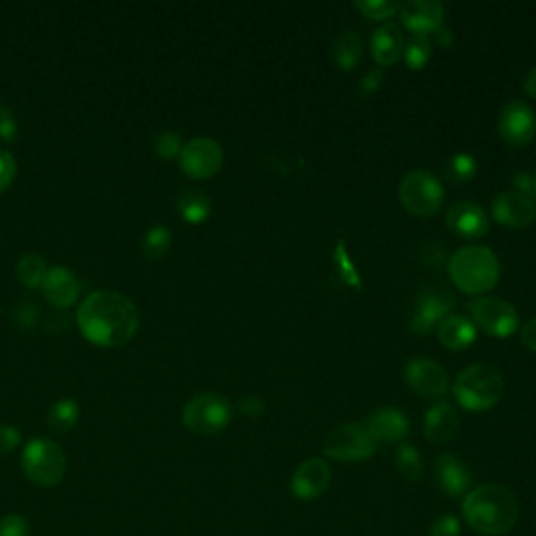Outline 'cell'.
Here are the masks:
<instances>
[{
  "instance_id": "6da1fadb",
  "label": "cell",
  "mask_w": 536,
  "mask_h": 536,
  "mask_svg": "<svg viewBox=\"0 0 536 536\" xmlns=\"http://www.w3.org/2000/svg\"><path fill=\"white\" fill-rule=\"evenodd\" d=\"M78 325L88 342L103 348H118L139 331V310L126 296L116 292H95L78 308Z\"/></svg>"
},
{
  "instance_id": "7a4b0ae2",
  "label": "cell",
  "mask_w": 536,
  "mask_h": 536,
  "mask_svg": "<svg viewBox=\"0 0 536 536\" xmlns=\"http://www.w3.org/2000/svg\"><path fill=\"white\" fill-rule=\"evenodd\" d=\"M463 518L476 532L501 536L518 524L520 505L505 486L482 484L465 495Z\"/></svg>"
},
{
  "instance_id": "3957f363",
  "label": "cell",
  "mask_w": 536,
  "mask_h": 536,
  "mask_svg": "<svg viewBox=\"0 0 536 536\" xmlns=\"http://www.w3.org/2000/svg\"><path fill=\"white\" fill-rule=\"evenodd\" d=\"M451 281L465 294L482 296L493 289L501 277L497 254L486 245H465L457 250L449 262Z\"/></svg>"
},
{
  "instance_id": "277c9868",
  "label": "cell",
  "mask_w": 536,
  "mask_h": 536,
  "mask_svg": "<svg viewBox=\"0 0 536 536\" xmlns=\"http://www.w3.org/2000/svg\"><path fill=\"white\" fill-rule=\"evenodd\" d=\"M505 379L493 365L478 363L461 371L455 379L453 394L467 411H488L503 398Z\"/></svg>"
},
{
  "instance_id": "5b68a950",
  "label": "cell",
  "mask_w": 536,
  "mask_h": 536,
  "mask_svg": "<svg viewBox=\"0 0 536 536\" xmlns=\"http://www.w3.org/2000/svg\"><path fill=\"white\" fill-rule=\"evenodd\" d=\"M21 469L36 486L51 488L63 480L67 459L57 442L49 438H36L28 442L24 455H21Z\"/></svg>"
},
{
  "instance_id": "8992f818",
  "label": "cell",
  "mask_w": 536,
  "mask_h": 536,
  "mask_svg": "<svg viewBox=\"0 0 536 536\" xmlns=\"http://www.w3.org/2000/svg\"><path fill=\"white\" fill-rule=\"evenodd\" d=\"M233 419L229 398L216 392H206L191 398L183 409L185 428L199 436H214L225 430Z\"/></svg>"
},
{
  "instance_id": "52a82bcc",
  "label": "cell",
  "mask_w": 536,
  "mask_h": 536,
  "mask_svg": "<svg viewBox=\"0 0 536 536\" xmlns=\"http://www.w3.org/2000/svg\"><path fill=\"white\" fill-rule=\"evenodd\" d=\"M398 197L413 216H434L444 201V187L428 170H411L398 185Z\"/></svg>"
},
{
  "instance_id": "ba28073f",
  "label": "cell",
  "mask_w": 536,
  "mask_h": 536,
  "mask_svg": "<svg viewBox=\"0 0 536 536\" xmlns=\"http://www.w3.org/2000/svg\"><path fill=\"white\" fill-rule=\"evenodd\" d=\"M377 442L369 434L365 423H344L333 428L323 442V453L335 461H365L373 457Z\"/></svg>"
},
{
  "instance_id": "9c48e42d",
  "label": "cell",
  "mask_w": 536,
  "mask_h": 536,
  "mask_svg": "<svg viewBox=\"0 0 536 536\" xmlns=\"http://www.w3.org/2000/svg\"><path fill=\"white\" fill-rule=\"evenodd\" d=\"M469 315L476 329H482L493 338H509L520 325L516 306L501 296H478L469 302Z\"/></svg>"
},
{
  "instance_id": "30bf717a",
  "label": "cell",
  "mask_w": 536,
  "mask_h": 536,
  "mask_svg": "<svg viewBox=\"0 0 536 536\" xmlns=\"http://www.w3.org/2000/svg\"><path fill=\"white\" fill-rule=\"evenodd\" d=\"M455 308V296L451 294L449 287H428L423 289L417 298L415 310L409 321V329L423 335L438 329V325L453 315Z\"/></svg>"
},
{
  "instance_id": "8fae6325",
  "label": "cell",
  "mask_w": 536,
  "mask_h": 536,
  "mask_svg": "<svg viewBox=\"0 0 536 536\" xmlns=\"http://www.w3.org/2000/svg\"><path fill=\"white\" fill-rule=\"evenodd\" d=\"M178 162H181V170L191 176V178H210L214 176L225 162V153L222 147L208 137H197L191 139L189 143L183 145L181 155H178Z\"/></svg>"
},
{
  "instance_id": "7c38bea8",
  "label": "cell",
  "mask_w": 536,
  "mask_h": 536,
  "mask_svg": "<svg viewBox=\"0 0 536 536\" xmlns=\"http://www.w3.org/2000/svg\"><path fill=\"white\" fill-rule=\"evenodd\" d=\"M499 134L511 147L528 145L536 134V114L526 101H509L499 114Z\"/></svg>"
},
{
  "instance_id": "4fadbf2b",
  "label": "cell",
  "mask_w": 536,
  "mask_h": 536,
  "mask_svg": "<svg viewBox=\"0 0 536 536\" xmlns=\"http://www.w3.org/2000/svg\"><path fill=\"white\" fill-rule=\"evenodd\" d=\"M493 218L503 227L524 229L536 220V201L520 191H505L493 199Z\"/></svg>"
},
{
  "instance_id": "5bb4252c",
  "label": "cell",
  "mask_w": 536,
  "mask_h": 536,
  "mask_svg": "<svg viewBox=\"0 0 536 536\" xmlns=\"http://www.w3.org/2000/svg\"><path fill=\"white\" fill-rule=\"evenodd\" d=\"M405 382L421 396L440 398L449 390V373L432 359H413L405 365Z\"/></svg>"
},
{
  "instance_id": "9a60e30c",
  "label": "cell",
  "mask_w": 536,
  "mask_h": 536,
  "mask_svg": "<svg viewBox=\"0 0 536 536\" xmlns=\"http://www.w3.org/2000/svg\"><path fill=\"white\" fill-rule=\"evenodd\" d=\"M329 482H331V467L327 465V461L312 457L298 465L289 488H292V495L296 499L312 501L319 499L325 493L329 488Z\"/></svg>"
},
{
  "instance_id": "2e32d148",
  "label": "cell",
  "mask_w": 536,
  "mask_h": 536,
  "mask_svg": "<svg viewBox=\"0 0 536 536\" xmlns=\"http://www.w3.org/2000/svg\"><path fill=\"white\" fill-rule=\"evenodd\" d=\"M446 227L463 239H480L488 233L490 220L484 208L474 201H455L446 210Z\"/></svg>"
},
{
  "instance_id": "e0dca14e",
  "label": "cell",
  "mask_w": 536,
  "mask_h": 536,
  "mask_svg": "<svg viewBox=\"0 0 536 536\" xmlns=\"http://www.w3.org/2000/svg\"><path fill=\"white\" fill-rule=\"evenodd\" d=\"M434 476L442 493L451 499L467 495L469 486H472V472H469L461 459L449 453H444L436 459Z\"/></svg>"
},
{
  "instance_id": "ac0fdd59",
  "label": "cell",
  "mask_w": 536,
  "mask_h": 536,
  "mask_svg": "<svg viewBox=\"0 0 536 536\" xmlns=\"http://www.w3.org/2000/svg\"><path fill=\"white\" fill-rule=\"evenodd\" d=\"M398 13L413 34H432L444 19V7L438 0H407Z\"/></svg>"
},
{
  "instance_id": "d6986e66",
  "label": "cell",
  "mask_w": 536,
  "mask_h": 536,
  "mask_svg": "<svg viewBox=\"0 0 536 536\" xmlns=\"http://www.w3.org/2000/svg\"><path fill=\"white\" fill-rule=\"evenodd\" d=\"M461 426L459 413L449 402H436L423 417V434L432 444H449Z\"/></svg>"
},
{
  "instance_id": "ffe728a7",
  "label": "cell",
  "mask_w": 536,
  "mask_h": 536,
  "mask_svg": "<svg viewBox=\"0 0 536 536\" xmlns=\"http://www.w3.org/2000/svg\"><path fill=\"white\" fill-rule=\"evenodd\" d=\"M365 426L369 434L373 436L375 442H384V444H394L405 440L409 434V419L400 409L394 407H384L375 411L367 421Z\"/></svg>"
},
{
  "instance_id": "44dd1931",
  "label": "cell",
  "mask_w": 536,
  "mask_h": 536,
  "mask_svg": "<svg viewBox=\"0 0 536 536\" xmlns=\"http://www.w3.org/2000/svg\"><path fill=\"white\" fill-rule=\"evenodd\" d=\"M40 287H42L44 298L57 308H70L80 296L78 279L74 277L72 271H67L65 266L49 268L47 277H44Z\"/></svg>"
},
{
  "instance_id": "7402d4cb",
  "label": "cell",
  "mask_w": 536,
  "mask_h": 536,
  "mask_svg": "<svg viewBox=\"0 0 536 536\" xmlns=\"http://www.w3.org/2000/svg\"><path fill=\"white\" fill-rule=\"evenodd\" d=\"M405 51V36L400 26L384 24L379 26L371 36V55L379 67H388L396 63Z\"/></svg>"
},
{
  "instance_id": "603a6c76",
  "label": "cell",
  "mask_w": 536,
  "mask_h": 536,
  "mask_svg": "<svg viewBox=\"0 0 536 536\" xmlns=\"http://www.w3.org/2000/svg\"><path fill=\"white\" fill-rule=\"evenodd\" d=\"M438 340L444 348L449 350H465L467 346H472L478 329L472 323V319L465 315H449L440 325H438Z\"/></svg>"
},
{
  "instance_id": "cb8c5ba5",
  "label": "cell",
  "mask_w": 536,
  "mask_h": 536,
  "mask_svg": "<svg viewBox=\"0 0 536 536\" xmlns=\"http://www.w3.org/2000/svg\"><path fill=\"white\" fill-rule=\"evenodd\" d=\"M176 210L191 225H199V222H206L210 218L212 201L201 189L187 187L176 197Z\"/></svg>"
},
{
  "instance_id": "d4e9b609",
  "label": "cell",
  "mask_w": 536,
  "mask_h": 536,
  "mask_svg": "<svg viewBox=\"0 0 536 536\" xmlns=\"http://www.w3.org/2000/svg\"><path fill=\"white\" fill-rule=\"evenodd\" d=\"M333 59L340 70L352 72L363 59V40L354 30H344L333 42Z\"/></svg>"
},
{
  "instance_id": "484cf974",
  "label": "cell",
  "mask_w": 536,
  "mask_h": 536,
  "mask_svg": "<svg viewBox=\"0 0 536 536\" xmlns=\"http://www.w3.org/2000/svg\"><path fill=\"white\" fill-rule=\"evenodd\" d=\"M478 172V162L469 153H455L442 166V178L451 185H463L472 181Z\"/></svg>"
},
{
  "instance_id": "4316f807",
  "label": "cell",
  "mask_w": 536,
  "mask_h": 536,
  "mask_svg": "<svg viewBox=\"0 0 536 536\" xmlns=\"http://www.w3.org/2000/svg\"><path fill=\"white\" fill-rule=\"evenodd\" d=\"M80 417V407L74 398H61L49 411V426L55 432L72 430Z\"/></svg>"
},
{
  "instance_id": "83f0119b",
  "label": "cell",
  "mask_w": 536,
  "mask_h": 536,
  "mask_svg": "<svg viewBox=\"0 0 536 536\" xmlns=\"http://www.w3.org/2000/svg\"><path fill=\"white\" fill-rule=\"evenodd\" d=\"M47 271H49L47 264H44L42 256L36 252L24 254L17 262V277L28 287H40L44 277H47Z\"/></svg>"
},
{
  "instance_id": "f1b7e54d",
  "label": "cell",
  "mask_w": 536,
  "mask_h": 536,
  "mask_svg": "<svg viewBox=\"0 0 536 536\" xmlns=\"http://www.w3.org/2000/svg\"><path fill=\"white\" fill-rule=\"evenodd\" d=\"M396 469L407 482H419L423 478V459L413 444H402L396 451Z\"/></svg>"
},
{
  "instance_id": "f546056e",
  "label": "cell",
  "mask_w": 536,
  "mask_h": 536,
  "mask_svg": "<svg viewBox=\"0 0 536 536\" xmlns=\"http://www.w3.org/2000/svg\"><path fill=\"white\" fill-rule=\"evenodd\" d=\"M402 57H405V63L411 67V70H423L432 57L430 34H413L411 40L405 44Z\"/></svg>"
},
{
  "instance_id": "4dcf8cb0",
  "label": "cell",
  "mask_w": 536,
  "mask_h": 536,
  "mask_svg": "<svg viewBox=\"0 0 536 536\" xmlns=\"http://www.w3.org/2000/svg\"><path fill=\"white\" fill-rule=\"evenodd\" d=\"M170 243H172L170 229L164 225H155L143 237V254L149 260H160L170 250Z\"/></svg>"
},
{
  "instance_id": "1f68e13d",
  "label": "cell",
  "mask_w": 536,
  "mask_h": 536,
  "mask_svg": "<svg viewBox=\"0 0 536 536\" xmlns=\"http://www.w3.org/2000/svg\"><path fill=\"white\" fill-rule=\"evenodd\" d=\"M354 7L369 19H388L400 11V5L394 0H356Z\"/></svg>"
},
{
  "instance_id": "d6a6232c",
  "label": "cell",
  "mask_w": 536,
  "mask_h": 536,
  "mask_svg": "<svg viewBox=\"0 0 536 536\" xmlns=\"http://www.w3.org/2000/svg\"><path fill=\"white\" fill-rule=\"evenodd\" d=\"M153 147H155V151H158L160 158L172 160V158H176V155H181L183 139H181V134L174 132V130H164L153 139Z\"/></svg>"
},
{
  "instance_id": "836d02e7",
  "label": "cell",
  "mask_w": 536,
  "mask_h": 536,
  "mask_svg": "<svg viewBox=\"0 0 536 536\" xmlns=\"http://www.w3.org/2000/svg\"><path fill=\"white\" fill-rule=\"evenodd\" d=\"M333 258H335V264H338V268H340V275H342L344 283H348V285L359 289L363 281H361L359 271H356V266H354L352 258L348 256V250H346V243L344 241L338 243V248H335V256Z\"/></svg>"
},
{
  "instance_id": "e575fe53",
  "label": "cell",
  "mask_w": 536,
  "mask_h": 536,
  "mask_svg": "<svg viewBox=\"0 0 536 536\" xmlns=\"http://www.w3.org/2000/svg\"><path fill=\"white\" fill-rule=\"evenodd\" d=\"M38 315L40 310L38 306L32 302V300H21L13 306L11 310V319L13 323L19 327V329H32L36 323H38Z\"/></svg>"
},
{
  "instance_id": "d590c367",
  "label": "cell",
  "mask_w": 536,
  "mask_h": 536,
  "mask_svg": "<svg viewBox=\"0 0 536 536\" xmlns=\"http://www.w3.org/2000/svg\"><path fill=\"white\" fill-rule=\"evenodd\" d=\"M0 536H30V522L19 513H9L0 518Z\"/></svg>"
},
{
  "instance_id": "8d00e7d4",
  "label": "cell",
  "mask_w": 536,
  "mask_h": 536,
  "mask_svg": "<svg viewBox=\"0 0 536 536\" xmlns=\"http://www.w3.org/2000/svg\"><path fill=\"white\" fill-rule=\"evenodd\" d=\"M17 176V162L9 151L0 149V193H5Z\"/></svg>"
},
{
  "instance_id": "74e56055",
  "label": "cell",
  "mask_w": 536,
  "mask_h": 536,
  "mask_svg": "<svg viewBox=\"0 0 536 536\" xmlns=\"http://www.w3.org/2000/svg\"><path fill=\"white\" fill-rule=\"evenodd\" d=\"M430 536H461V522L457 516H451V513H444V516L436 518Z\"/></svg>"
},
{
  "instance_id": "f35d334b",
  "label": "cell",
  "mask_w": 536,
  "mask_h": 536,
  "mask_svg": "<svg viewBox=\"0 0 536 536\" xmlns=\"http://www.w3.org/2000/svg\"><path fill=\"white\" fill-rule=\"evenodd\" d=\"M17 120L15 114L11 111V107H7L5 103H0V139L3 141H15L17 139Z\"/></svg>"
},
{
  "instance_id": "ab89813d",
  "label": "cell",
  "mask_w": 536,
  "mask_h": 536,
  "mask_svg": "<svg viewBox=\"0 0 536 536\" xmlns=\"http://www.w3.org/2000/svg\"><path fill=\"white\" fill-rule=\"evenodd\" d=\"M21 442V432L15 426H7V423H0V455L13 453Z\"/></svg>"
},
{
  "instance_id": "60d3db41",
  "label": "cell",
  "mask_w": 536,
  "mask_h": 536,
  "mask_svg": "<svg viewBox=\"0 0 536 536\" xmlns=\"http://www.w3.org/2000/svg\"><path fill=\"white\" fill-rule=\"evenodd\" d=\"M421 260L426 262L428 266L440 268L442 264H446V248L440 243H428L426 250L421 252Z\"/></svg>"
},
{
  "instance_id": "b9f144b4",
  "label": "cell",
  "mask_w": 536,
  "mask_h": 536,
  "mask_svg": "<svg viewBox=\"0 0 536 536\" xmlns=\"http://www.w3.org/2000/svg\"><path fill=\"white\" fill-rule=\"evenodd\" d=\"M239 411L243 415H248V417L256 419V417H260L266 411V405H264V400L260 396H243L239 400Z\"/></svg>"
},
{
  "instance_id": "7bdbcfd3",
  "label": "cell",
  "mask_w": 536,
  "mask_h": 536,
  "mask_svg": "<svg viewBox=\"0 0 536 536\" xmlns=\"http://www.w3.org/2000/svg\"><path fill=\"white\" fill-rule=\"evenodd\" d=\"M382 80H384V72L382 67H373V70H369L361 82V93L363 95H371L375 93L379 86H382Z\"/></svg>"
},
{
  "instance_id": "ee69618b",
  "label": "cell",
  "mask_w": 536,
  "mask_h": 536,
  "mask_svg": "<svg viewBox=\"0 0 536 536\" xmlns=\"http://www.w3.org/2000/svg\"><path fill=\"white\" fill-rule=\"evenodd\" d=\"M72 321H70V315H65V312H55V315H51L47 321H44V329L51 331V333H63L70 329Z\"/></svg>"
},
{
  "instance_id": "f6af8a7d",
  "label": "cell",
  "mask_w": 536,
  "mask_h": 536,
  "mask_svg": "<svg viewBox=\"0 0 536 536\" xmlns=\"http://www.w3.org/2000/svg\"><path fill=\"white\" fill-rule=\"evenodd\" d=\"M430 40H434L438 47H444V49H451L453 44H455V34L451 28H446V26H440L436 28L432 34H430Z\"/></svg>"
},
{
  "instance_id": "bcb514c9",
  "label": "cell",
  "mask_w": 536,
  "mask_h": 536,
  "mask_svg": "<svg viewBox=\"0 0 536 536\" xmlns=\"http://www.w3.org/2000/svg\"><path fill=\"white\" fill-rule=\"evenodd\" d=\"M520 338H522V344H524L528 350L536 352V317L530 319V321L522 327Z\"/></svg>"
},
{
  "instance_id": "7dc6e473",
  "label": "cell",
  "mask_w": 536,
  "mask_h": 536,
  "mask_svg": "<svg viewBox=\"0 0 536 536\" xmlns=\"http://www.w3.org/2000/svg\"><path fill=\"white\" fill-rule=\"evenodd\" d=\"M511 185H513V191H520V193H526V195H532V176L526 174V172H516L511 176Z\"/></svg>"
},
{
  "instance_id": "c3c4849f",
  "label": "cell",
  "mask_w": 536,
  "mask_h": 536,
  "mask_svg": "<svg viewBox=\"0 0 536 536\" xmlns=\"http://www.w3.org/2000/svg\"><path fill=\"white\" fill-rule=\"evenodd\" d=\"M524 91L536 99V65L530 70V74L524 80Z\"/></svg>"
},
{
  "instance_id": "681fc988",
  "label": "cell",
  "mask_w": 536,
  "mask_h": 536,
  "mask_svg": "<svg viewBox=\"0 0 536 536\" xmlns=\"http://www.w3.org/2000/svg\"><path fill=\"white\" fill-rule=\"evenodd\" d=\"M532 197H534V201H536V172H534V176H532Z\"/></svg>"
}]
</instances>
